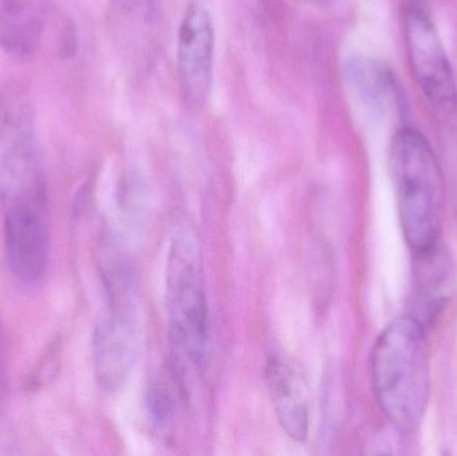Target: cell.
Segmentation results:
<instances>
[{"label":"cell","instance_id":"52a82bcc","mask_svg":"<svg viewBox=\"0 0 457 456\" xmlns=\"http://www.w3.org/2000/svg\"><path fill=\"white\" fill-rule=\"evenodd\" d=\"M48 0H0V48L13 61L29 63L42 45Z\"/></svg>","mask_w":457,"mask_h":456},{"label":"cell","instance_id":"3957f363","mask_svg":"<svg viewBox=\"0 0 457 456\" xmlns=\"http://www.w3.org/2000/svg\"><path fill=\"white\" fill-rule=\"evenodd\" d=\"M166 305L171 334L177 345L204 369L208 355L209 311L200 252L190 236L173 241L166 276Z\"/></svg>","mask_w":457,"mask_h":456},{"label":"cell","instance_id":"7c38bea8","mask_svg":"<svg viewBox=\"0 0 457 456\" xmlns=\"http://www.w3.org/2000/svg\"><path fill=\"white\" fill-rule=\"evenodd\" d=\"M7 383V344H5L4 329L0 321V396L4 393Z\"/></svg>","mask_w":457,"mask_h":456},{"label":"cell","instance_id":"8fae6325","mask_svg":"<svg viewBox=\"0 0 457 456\" xmlns=\"http://www.w3.org/2000/svg\"><path fill=\"white\" fill-rule=\"evenodd\" d=\"M147 411L153 423L158 427H165L173 420L176 402L169 387L162 383H155L146 395Z\"/></svg>","mask_w":457,"mask_h":456},{"label":"cell","instance_id":"ba28073f","mask_svg":"<svg viewBox=\"0 0 457 456\" xmlns=\"http://www.w3.org/2000/svg\"><path fill=\"white\" fill-rule=\"evenodd\" d=\"M266 385L277 419L290 439L303 444L309 434V409L297 372L277 353L266 361Z\"/></svg>","mask_w":457,"mask_h":456},{"label":"cell","instance_id":"5b68a950","mask_svg":"<svg viewBox=\"0 0 457 456\" xmlns=\"http://www.w3.org/2000/svg\"><path fill=\"white\" fill-rule=\"evenodd\" d=\"M216 34L211 13L198 4L187 8L182 18L177 45V69L185 104L203 109L213 82Z\"/></svg>","mask_w":457,"mask_h":456},{"label":"cell","instance_id":"9c48e42d","mask_svg":"<svg viewBox=\"0 0 457 456\" xmlns=\"http://www.w3.org/2000/svg\"><path fill=\"white\" fill-rule=\"evenodd\" d=\"M162 0H112L110 18L120 45L145 48L162 19Z\"/></svg>","mask_w":457,"mask_h":456},{"label":"cell","instance_id":"277c9868","mask_svg":"<svg viewBox=\"0 0 457 456\" xmlns=\"http://www.w3.org/2000/svg\"><path fill=\"white\" fill-rule=\"evenodd\" d=\"M405 43L416 83L443 114L457 112V82L434 21L419 5L405 13Z\"/></svg>","mask_w":457,"mask_h":456},{"label":"cell","instance_id":"7a4b0ae2","mask_svg":"<svg viewBox=\"0 0 457 456\" xmlns=\"http://www.w3.org/2000/svg\"><path fill=\"white\" fill-rule=\"evenodd\" d=\"M389 168L408 246L415 254L434 251L442 232L445 179L428 139L415 129H400L389 147Z\"/></svg>","mask_w":457,"mask_h":456},{"label":"cell","instance_id":"6da1fadb","mask_svg":"<svg viewBox=\"0 0 457 456\" xmlns=\"http://www.w3.org/2000/svg\"><path fill=\"white\" fill-rule=\"evenodd\" d=\"M370 374L386 419L400 433L415 431L431 396L426 327L413 316L391 321L373 345Z\"/></svg>","mask_w":457,"mask_h":456},{"label":"cell","instance_id":"8992f818","mask_svg":"<svg viewBox=\"0 0 457 456\" xmlns=\"http://www.w3.org/2000/svg\"><path fill=\"white\" fill-rule=\"evenodd\" d=\"M134 329L130 312H110L94 334V369L104 391L118 390L125 383L134 359Z\"/></svg>","mask_w":457,"mask_h":456},{"label":"cell","instance_id":"30bf717a","mask_svg":"<svg viewBox=\"0 0 457 456\" xmlns=\"http://www.w3.org/2000/svg\"><path fill=\"white\" fill-rule=\"evenodd\" d=\"M352 79L367 98L373 102L396 98V85L388 70L372 62L360 61L351 66Z\"/></svg>","mask_w":457,"mask_h":456}]
</instances>
